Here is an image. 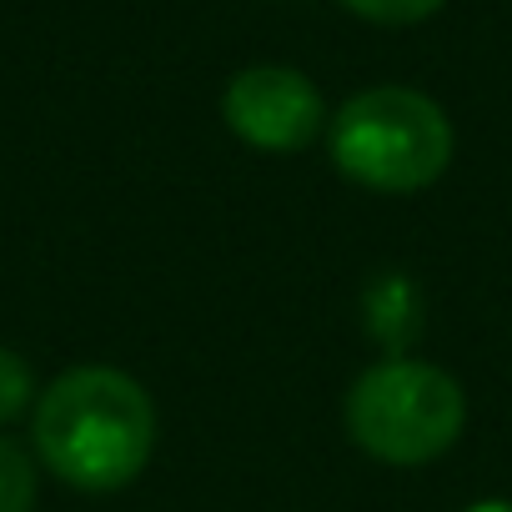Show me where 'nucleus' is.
I'll list each match as a JSON object with an SVG mask.
<instances>
[{
	"label": "nucleus",
	"instance_id": "3",
	"mask_svg": "<svg viewBox=\"0 0 512 512\" xmlns=\"http://www.w3.org/2000/svg\"><path fill=\"white\" fill-rule=\"evenodd\" d=\"M467 422L462 387L417 357H382L347 392V432L352 442L392 467H422L442 457Z\"/></svg>",
	"mask_w": 512,
	"mask_h": 512
},
{
	"label": "nucleus",
	"instance_id": "7",
	"mask_svg": "<svg viewBox=\"0 0 512 512\" xmlns=\"http://www.w3.org/2000/svg\"><path fill=\"white\" fill-rule=\"evenodd\" d=\"M31 397H36V372L26 367V357L0 347V422L21 417L31 407Z\"/></svg>",
	"mask_w": 512,
	"mask_h": 512
},
{
	"label": "nucleus",
	"instance_id": "8",
	"mask_svg": "<svg viewBox=\"0 0 512 512\" xmlns=\"http://www.w3.org/2000/svg\"><path fill=\"white\" fill-rule=\"evenodd\" d=\"M342 6L377 26H417L442 11V0H342Z\"/></svg>",
	"mask_w": 512,
	"mask_h": 512
},
{
	"label": "nucleus",
	"instance_id": "5",
	"mask_svg": "<svg viewBox=\"0 0 512 512\" xmlns=\"http://www.w3.org/2000/svg\"><path fill=\"white\" fill-rule=\"evenodd\" d=\"M362 317L387 357H407V347L422 337V287L407 272H382L362 292Z\"/></svg>",
	"mask_w": 512,
	"mask_h": 512
},
{
	"label": "nucleus",
	"instance_id": "2",
	"mask_svg": "<svg viewBox=\"0 0 512 512\" xmlns=\"http://www.w3.org/2000/svg\"><path fill=\"white\" fill-rule=\"evenodd\" d=\"M332 161L367 191L412 196L447 171L452 126L432 96L412 86H372L332 116Z\"/></svg>",
	"mask_w": 512,
	"mask_h": 512
},
{
	"label": "nucleus",
	"instance_id": "4",
	"mask_svg": "<svg viewBox=\"0 0 512 512\" xmlns=\"http://www.w3.org/2000/svg\"><path fill=\"white\" fill-rule=\"evenodd\" d=\"M221 116L246 146L272 151V156L307 151L327 121L322 91L292 66H251L231 76L221 96Z\"/></svg>",
	"mask_w": 512,
	"mask_h": 512
},
{
	"label": "nucleus",
	"instance_id": "6",
	"mask_svg": "<svg viewBox=\"0 0 512 512\" xmlns=\"http://www.w3.org/2000/svg\"><path fill=\"white\" fill-rule=\"evenodd\" d=\"M36 507V462L21 442L0 437V512H31Z\"/></svg>",
	"mask_w": 512,
	"mask_h": 512
},
{
	"label": "nucleus",
	"instance_id": "9",
	"mask_svg": "<svg viewBox=\"0 0 512 512\" xmlns=\"http://www.w3.org/2000/svg\"><path fill=\"white\" fill-rule=\"evenodd\" d=\"M462 512H512V502H502V497H487V502H472V507H462Z\"/></svg>",
	"mask_w": 512,
	"mask_h": 512
},
{
	"label": "nucleus",
	"instance_id": "1",
	"mask_svg": "<svg viewBox=\"0 0 512 512\" xmlns=\"http://www.w3.org/2000/svg\"><path fill=\"white\" fill-rule=\"evenodd\" d=\"M31 437L66 487L116 492L136 482L156 452V407L121 367H71L36 397Z\"/></svg>",
	"mask_w": 512,
	"mask_h": 512
}]
</instances>
